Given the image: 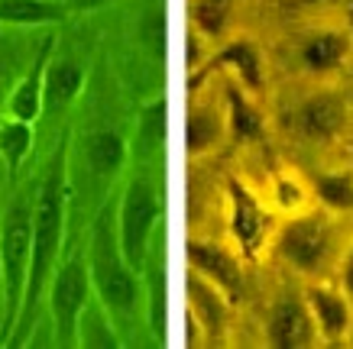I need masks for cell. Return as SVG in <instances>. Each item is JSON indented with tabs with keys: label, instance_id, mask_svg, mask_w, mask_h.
<instances>
[{
	"label": "cell",
	"instance_id": "1",
	"mask_svg": "<svg viewBox=\"0 0 353 349\" xmlns=\"http://www.w3.org/2000/svg\"><path fill=\"white\" fill-rule=\"evenodd\" d=\"M68 139L72 129L62 139L49 146V156L36 171V201H32V249H30V275H26V295L23 310L17 317L7 346H26L32 330L39 327L46 310V291L52 282V272L68 243L72 226V184H68Z\"/></svg>",
	"mask_w": 353,
	"mask_h": 349
},
{
	"label": "cell",
	"instance_id": "2",
	"mask_svg": "<svg viewBox=\"0 0 353 349\" xmlns=\"http://www.w3.org/2000/svg\"><path fill=\"white\" fill-rule=\"evenodd\" d=\"M88 268H91V285L94 295L108 304V310L120 320V327L137 324L146 314V288L143 272L123 255L117 236V188L91 213V226L85 236Z\"/></svg>",
	"mask_w": 353,
	"mask_h": 349
},
{
	"label": "cell",
	"instance_id": "3",
	"mask_svg": "<svg viewBox=\"0 0 353 349\" xmlns=\"http://www.w3.org/2000/svg\"><path fill=\"white\" fill-rule=\"evenodd\" d=\"M32 201H36V175H23L13 188L3 191L0 201V275H3V301H7L0 346H7L23 310L32 249Z\"/></svg>",
	"mask_w": 353,
	"mask_h": 349
},
{
	"label": "cell",
	"instance_id": "4",
	"mask_svg": "<svg viewBox=\"0 0 353 349\" xmlns=\"http://www.w3.org/2000/svg\"><path fill=\"white\" fill-rule=\"evenodd\" d=\"M130 165V136L117 127H94L68 139V184L72 207L101 204L120 184Z\"/></svg>",
	"mask_w": 353,
	"mask_h": 349
},
{
	"label": "cell",
	"instance_id": "5",
	"mask_svg": "<svg viewBox=\"0 0 353 349\" xmlns=\"http://www.w3.org/2000/svg\"><path fill=\"white\" fill-rule=\"evenodd\" d=\"M272 249L292 272H299L308 282H318V278L337 275V265H341L347 243H343L337 213L324 211V207H314V211L308 207L301 213H292L279 226Z\"/></svg>",
	"mask_w": 353,
	"mask_h": 349
},
{
	"label": "cell",
	"instance_id": "6",
	"mask_svg": "<svg viewBox=\"0 0 353 349\" xmlns=\"http://www.w3.org/2000/svg\"><path fill=\"white\" fill-rule=\"evenodd\" d=\"M162 223V188L156 178V165L130 162L127 175L117 184V236L123 255L143 272L150 259L152 240Z\"/></svg>",
	"mask_w": 353,
	"mask_h": 349
},
{
	"label": "cell",
	"instance_id": "7",
	"mask_svg": "<svg viewBox=\"0 0 353 349\" xmlns=\"http://www.w3.org/2000/svg\"><path fill=\"white\" fill-rule=\"evenodd\" d=\"M94 297V285H91V268H88V253H85V240H78L68 233V243L65 253L59 259L46 291V310H43V324L52 337V346L72 349L78 337V317L85 304Z\"/></svg>",
	"mask_w": 353,
	"mask_h": 349
},
{
	"label": "cell",
	"instance_id": "8",
	"mask_svg": "<svg viewBox=\"0 0 353 349\" xmlns=\"http://www.w3.org/2000/svg\"><path fill=\"white\" fill-rule=\"evenodd\" d=\"M227 230L243 259H259L276 240V217L256 191L240 178L227 181Z\"/></svg>",
	"mask_w": 353,
	"mask_h": 349
},
{
	"label": "cell",
	"instance_id": "9",
	"mask_svg": "<svg viewBox=\"0 0 353 349\" xmlns=\"http://www.w3.org/2000/svg\"><path fill=\"white\" fill-rule=\"evenodd\" d=\"M214 74L234 78L236 85H243L246 91L263 94L266 91V55H263L256 39H250V36H230V39L221 43L217 52L208 55V62L198 72L188 74V94L201 91L208 85V78H214Z\"/></svg>",
	"mask_w": 353,
	"mask_h": 349
},
{
	"label": "cell",
	"instance_id": "10",
	"mask_svg": "<svg viewBox=\"0 0 353 349\" xmlns=\"http://www.w3.org/2000/svg\"><path fill=\"white\" fill-rule=\"evenodd\" d=\"M88 72L91 68H88L85 55L68 49L59 36L52 45V55H49V68H46V104L39 123H62L75 110L78 101L85 97Z\"/></svg>",
	"mask_w": 353,
	"mask_h": 349
},
{
	"label": "cell",
	"instance_id": "11",
	"mask_svg": "<svg viewBox=\"0 0 353 349\" xmlns=\"http://www.w3.org/2000/svg\"><path fill=\"white\" fill-rule=\"evenodd\" d=\"M350 114H353L350 101H347L343 91H337V87H318V91L305 94V101L295 107L292 123L311 142H334V139H341L347 133Z\"/></svg>",
	"mask_w": 353,
	"mask_h": 349
},
{
	"label": "cell",
	"instance_id": "12",
	"mask_svg": "<svg viewBox=\"0 0 353 349\" xmlns=\"http://www.w3.org/2000/svg\"><path fill=\"white\" fill-rule=\"evenodd\" d=\"M266 343L272 349H311L321 346L318 324L311 317L305 295H282L266 314Z\"/></svg>",
	"mask_w": 353,
	"mask_h": 349
},
{
	"label": "cell",
	"instance_id": "13",
	"mask_svg": "<svg viewBox=\"0 0 353 349\" xmlns=\"http://www.w3.org/2000/svg\"><path fill=\"white\" fill-rule=\"evenodd\" d=\"M305 301L311 307V317L321 333V346H341L353 333V304L343 295V288L334 278H318L308 282Z\"/></svg>",
	"mask_w": 353,
	"mask_h": 349
},
{
	"label": "cell",
	"instance_id": "14",
	"mask_svg": "<svg viewBox=\"0 0 353 349\" xmlns=\"http://www.w3.org/2000/svg\"><path fill=\"white\" fill-rule=\"evenodd\" d=\"M59 39V30H49L46 39L39 43L36 55L30 59V65L20 72V78L13 81L10 94H7V104H3V114L17 116V120H26V123H36L43 120V104H46V68H49V55H52V45Z\"/></svg>",
	"mask_w": 353,
	"mask_h": 349
},
{
	"label": "cell",
	"instance_id": "15",
	"mask_svg": "<svg viewBox=\"0 0 353 349\" xmlns=\"http://www.w3.org/2000/svg\"><path fill=\"white\" fill-rule=\"evenodd\" d=\"M192 107L185 116V152L192 159L211 156L230 139V120H227V104L224 97L214 101L211 94H192Z\"/></svg>",
	"mask_w": 353,
	"mask_h": 349
},
{
	"label": "cell",
	"instance_id": "16",
	"mask_svg": "<svg viewBox=\"0 0 353 349\" xmlns=\"http://www.w3.org/2000/svg\"><path fill=\"white\" fill-rule=\"evenodd\" d=\"M230 295L224 288H217L211 278H204L201 272L188 268L185 278V314L198 320V327L204 330L208 343H217L230 330Z\"/></svg>",
	"mask_w": 353,
	"mask_h": 349
},
{
	"label": "cell",
	"instance_id": "17",
	"mask_svg": "<svg viewBox=\"0 0 353 349\" xmlns=\"http://www.w3.org/2000/svg\"><path fill=\"white\" fill-rule=\"evenodd\" d=\"M185 262H188V268L201 272L204 278H211L217 288H224L230 301L240 297V291H243V255L236 253L234 246L217 243V240H188Z\"/></svg>",
	"mask_w": 353,
	"mask_h": 349
},
{
	"label": "cell",
	"instance_id": "18",
	"mask_svg": "<svg viewBox=\"0 0 353 349\" xmlns=\"http://www.w3.org/2000/svg\"><path fill=\"white\" fill-rule=\"evenodd\" d=\"M36 142H39V127L36 123L0 114V181H3V188H13L26 175Z\"/></svg>",
	"mask_w": 353,
	"mask_h": 349
},
{
	"label": "cell",
	"instance_id": "19",
	"mask_svg": "<svg viewBox=\"0 0 353 349\" xmlns=\"http://www.w3.org/2000/svg\"><path fill=\"white\" fill-rule=\"evenodd\" d=\"M130 136V162L137 165H156L165 149V136H169V104L165 97H152L139 107L137 123L127 133Z\"/></svg>",
	"mask_w": 353,
	"mask_h": 349
},
{
	"label": "cell",
	"instance_id": "20",
	"mask_svg": "<svg viewBox=\"0 0 353 349\" xmlns=\"http://www.w3.org/2000/svg\"><path fill=\"white\" fill-rule=\"evenodd\" d=\"M301 62L305 68L318 74L341 72L353 62V32L343 26H327V30H314L311 36H305L301 43Z\"/></svg>",
	"mask_w": 353,
	"mask_h": 349
},
{
	"label": "cell",
	"instance_id": "21",
	"mask_svg": "<svg viewBox=\"0 0 353 349\" xmlns=\"http://www.w3.org/2000/svg\"><path fill=\"white\" fill-rule=\"evenodd\" d=\"M68 17L62 0H0V26L7 30H62Z\"/></svg>",
	"mask_w": 353,
	"mask_h": 349
},
{
	"label": "cell",
	"instance_id": "22",
	"mask_svg": "<svg viewBox=\"0 0 353 349\" xmlns=\"http://www.w3.org/2000/svg\"><path fill=\"white\" fill-rule=\"evenodd\" d=\"M46 32L49 30L32 32V30H7V26H0V114H3V104H7L13 81L30 65L39 43L46 39Z\"/></svg>",
	"mask_w": 353,
	"mask_h": 349
},
{
	"label": "cell",
	"instance_id": "23",
	"mask_svg": "<svg viewBox=\"0 0 353 349\" xmlns=\"http://www.w3.org/2000/svg\"><path fill=\"white\" fill-rule=\"evenodd\" d=\"M224 104H227V120H230V139H236V142L266 139V114L256 104L253 91H246L243 85H236L234 78H227Z\"/></svg>",
	"mask_w": 353,
	"mask_h": 349
},
{
	"label": "cell",
	"instance_id": "24",
	"mask_svg": "<svg viewBox=\"0 0 353 349\" xmlns=\"http://www.w3.org/2000/svg\"><path fill=\"white\" fill-rule=\"evenodd\" d=\"M127 343L123 339V327L120 320L114 317L108 310V304L101 297H91L78 317V337H75V346L81 349H120Z\"/></svg>",
	"mask_w": 353,
	"mask_h": 349
},
{
	"label": "cell",
	"instance_id": "25",
	"mask_svg": "<svg viewBox=\"0 0 353 349\" xmlns=\"http://www.w3.org/2000/svg\"><path fill=\"white\" fill-rule=\"evenodd\" d=\"M236 20V0H188V26L204 39H227Z\"/></svg>",
	"mask_w": 353,
	"mask_h": 349
},
{
	"label": "cell",
	"instance_id": "26",
	"mask_svg": "<svg viewBox=\"0 0 353 349\" xmlns=\"http://www.w3.org/2000/svg\"><path fill=\"white\" fill-rule=\"evenodd\" d=\"M311 191H314L318 207H324L331 213H350L353 211V165L314 175Z\"/></svg>",
	"mask_w": 353,
	"mask_h": 349
},
{
	"label": "cell",
	"instance_id": "27",
	"mask_svg": "<svg viewBox=\"0 0 353 349\" xmlns=\"http://www.w3.org/2000/svg\"><path fill=\"white\" fill-rule=\"evenodd\" d=\"M311 198H314L311 184L301 181L299 175H292V171H279L276 181H272V204H276V211L289 213V217L308 211Z\"/></svg>",
	"mask_w": 353,
	"mask_h": 349
},
{
	"label": "cell",
	"instance_id": "28",
	"mask_svg": "<svg viewBox=\"0 0 353 349\" xmlns=\"http://www.w3.org/2000/svg\"><path fill=\"white\" fill-rule=\"evenodd\" d=\"M337 285L343 288V295L350 297V304H353V243H347V249H343V255H341V265H337Z\"/></svg>",
	"mask_w": 353,
	"mask_h": 349
},
{
	"label": "cell",
	"instance_id": "29",
	"mask_svg": "<svg viewBox=\"0 0 353 349\" xmlns=\"http://www.w3.org/2000/svg\"><path fill=\"white\" fill-rule=\"evenodd\" d=\"M62 3L72 17H85V13H97V10H104V7H110L114 0H62Z\"/></svg>",
	"mask_w": 353,
	"mask_h": 349
},
{
	"label": "cell",
	"instance_id": "30",
	"mask_svg": "<svg viewBox=\"0 0 353 349\" xmlns=\"http://www.w3.org/2000/svg\"><path fill=\"white\" fill-rule=\"evenodd\" d=\"M299 7H343L347 0H292Z\"/></svg>",
	"mask_w": 353,
	"mask_h": 349
},
{
	"label": "cell",
	"instance_id": "31",
	"mask_svg": "<svg viewBox=\"0 0 353 349\" xmlns=\"http://www.w3.org/2000/svg\"><path fill=\"white\" fill-rule=\"evenodd\" d=\"M343 17H347V30L353 32V0H347V3H343Z\"/></svg>",
	"mask_w": 353,
	"mask_h": 349
},
{
	"label": "cell",
	"instance_id": "32",
	"mask_svg": "<svg viewBox=\"0 0 353 349\" xmlns=\"http://www.w3.org/2000/svg\"><path fill=\"white\" fill-rule=\"evenodd\" d=\"M350 165H353V159H350Z\"/></svg>",
	"mask_w": 353,
	"mask_h": 349
},
{
	"label": "cell",
	"instance_id": "33",
	"mask_svg": "<svg viewBox=\"0 0 353 349\" xmlns=\"http://www.w3.org/2000/svg\"><path fill=\"white\" fill-rule=\"evenodd\" d=\"M350 65H353V62H350Z\"/></svg>",
	"mask_w": 353,
	"mask_h": 349
}]
</instances>
